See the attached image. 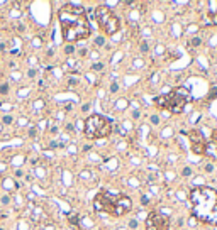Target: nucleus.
Segmentation results:
<instances>
[{
    "label": "nucleus",
    "instance_id": "obj_1",
    "mask_svg": "<svg viewBox=\"0 0 217 230\" xmlns=\"http://www.w3.org/2000/svg\"><path fill=\"white\" fill-rule=\"evenodd\" d=\"M63 37L68 42L87 39L90 36V24L85 15V9L78 4H65L58 12Z\"/></svg>",
    "mask_w": 217,
    "mask_h": 230
},
{
    "label": "nucleus",
    "instance_id": "obj_2",
    "mask_svg": "<svg viewBox=\"0 0 217 230\" xmlns=\"http://www.w3.org/2000/svg\"><path fill=\"white\" fill-rule=\"evenodd\" d=\"M190 201L193 205V216L209 225H217V191L209 186L192 189Z\"/></svg>",
    "mask_w": 217,
    "mask_h": 230
},
{
    "label": "nucleus",
    "instance_id": "obj_3",
    "mask_svg": "<svg viewBox=\"0 0 217 230\" xmlns=\"http://www.w3.org/2000/svg\"><path fill=\"white\" fill-rule=\"evenodd\" d=\"M114 130L112 122L108 117L102 114H92L87 117L85 120V135L88 139H102L110 135V132Z\"/></svg>",
    "mask_w": 217,
    "mask_h": 230
},
{
    "label": "nucleus",
    "instance_id": "obj_4",
    "mask_svg": "<svg viewBox=\"0 0 217 230\" xmlns=\"http://www.w3.org/2000/svg\"><path fill=\"white\" fill-rule=\"evenodd\" d=\"M119 198H121V195H117L114 191H108V189H103L93 198V206L97 211H105L108 215H114Z\"/></svg>",
    "mask_w": 217,
    "mask_h": 230
},
{
    "label": "nucleus",
    "instance_id": "obj_5",
    "mask_svg": "<svg viewBox=\"0 0 217 230\" xmlns=\"http://www.w3.org/2000/svg\"><path fill=\"white\" fill-rule=\"evenodd\" d=\"M170 220L161 211H151L146 220V230H168Z\"/></svg>",
    "mask_w": 217,
    "mask_h": 230
},
{
    "label": "nucleus",
    "instance_id": "obj_6",
    "mask_svg": "<svg viewBox=\"0 0 217 230\" xmlns=\"http://www.w3.org/2000/svg\"><path fill=\"white\" fill-rule=\"evenodd\" d=\"M188 137H190V146H192V151L195 152L197 156H202L205 152V139L200 130H192L188 132Z\"/></svg>",
    "mask_w": 217,
    "mask_h": 230
},
{
    "label": "nucleus",
    "instance_id": "obj_7",
    "mask_svg": "<svg viewBox=\"0 0 217 230\" xmlns=\"http://www.w3.org/2000/svg\"><path fill=\"white\" fill-rule=\"evenodd\" d=\"M131 208H132V201H131V198H129V196L121 195L119 201H117V206H115L114 216H122V215H126L127 211H131Z\"/></svg>",
    "mask_w": 217,
    "mask_h": 230
},
{
    "label": "nucleus",
    "instance_id": "obj_8",
    "mask_svg": "<svg viewBox=\"0 0 217 230\" xmlns=\"http://www.w3.org/2000/svg\"><path fill=\"white\" fill-rule=\"evenodd\" d=\"M119 27H121V20L117 19L115 15H112V17L107 20V24L102 27V31H103V34H107V36H112V34H115L119 31Z\"/></svg>",
    "mask_w": 217,
    "mask_h": 230
},
{
    "label": "nucleus",
    "instance_id": "obj_9",
    "mask_svg": "<svg viewBox=\"0 0 217 230\" xmlns=\"http://www.w3.org/2000/svg\"><path fill=\"white\" fill-rule=\"evenodd\" d=\"M154 103L158 108H161V110H170V95L165 93V95H160V96H156L154 98Z\"/></svg>",
    "mask_w": 217,
    "mask_h": 230
},
{
    "label": "nucleus",
    "instance_id": "obj_10",
    "mask_svg": "<svg viewBox=\"0 0 217 230\" xmlns=\"http://www.w3.org/2000/svg\"><path fill=\"white\" fill-rule=\"evenodd\" d=\"M203 154L217 159V142L214 141V139H210L209 142H205V152H203Z\"/></svg>",
    "mask_w": 217,
    "mask_h": 230
},
{
    "label": "nucleus",
    "instance_id": "obj_11",
    "mask_svg": "<svg viewBox=\"0 0 217 230\" xmlns=\"http://www.w3.org/2000/svg\"><path fill=\"white\" fill-rule=\"evenodd\" d=\"M68 220H70L71 225H80V216H78V213H70V215H68Z\"/></svg>",
    "mask_w": 217,
    "mask_h": 230
},
{
    "label": "nucleus",
    "instance_id": "obj_12",
    "mask_svg": "<svg viewBox=\"0 0 217 230\" xmlns=\"http://www.w3.org/2000/svg\"><path fill=\"white\" fill-rule=\"evenodd\" d=\"M4 186H5V188H17V184H14L12 183V179H4Z\"/></svg>",
    "mask_w": 217,
    "mask_h": 230
},
{
    "label": "nucleus",
    "instance_id": "obj_13",
    "mask_svg": "<svg viewBox=\"0 0 217 230\" xmlns=\"http://www.w3.org/2000/svg\"><path fill=\"white\" fill-rule=\"evenodd\" d=\"M209 20H210V24H214V26H217V12H212L209 15Z\"/></svg>",
    "mask_w": 217,
    "mask_h": 230
},
{
    "label": "nucleus",
    "instance_id": "obj_14",
    "mask_svg": "<svg viewBox=\"0 0 217 230\" xmlns=\"http://www.w3.org/2000/svg\"><path fill=\"white\" fill-rule=\"evenodd\" d=\"M2 122H4V124H7V125H10V124H12V122H14L12 115H5V117L2 119Z\"/></svg>",
    "mask_w": 217,
    "mask_h": 230
},
{
    "label": "nucleus",
    "instance_id": "obj_15",
    "mask_svg": "<svg viewBox=\"0 0 217 230\" xmlns=\"http://www.w3.org/2000/svg\"><path fill=\"white\" fill-rule=\"evenodd\" d=\"M0 93H2V95L9 93V85H5V83H4V85H0Z\"/></svg>",
    "mask_w": 217,
    "mask_h": 230
},
{
    "label": "nucleus",
    "instance_id": "obj_16",
    "mask_svg": "<svg viewBox=\"0 0 217 230\" xmlns=\"http://www.w3.org/2000/svg\"><path fill=\"white\" fill-rule=\"evenodd\" d=\"M95 44H97V46H103V44H105L103 36H102V37H97V39H95Z\"/></svg>",
    "mask_w": 217,
    "mask_h": 230
},
{
    "label": "nucleus",
    "instance_id": "obj_17",
    "mask_svg": "<svg viewBox=\"0 0 217 230\" xmlns=\"http://www.w3.org/2000/svg\"><path fill=\"white\" fill-rule=\"evenodd\" d=\"M65 51H66V54H73L75 53V47L71 46V44H68V46L65 47Z\"/></svg>",
    "mask_w": 217,
    "mask_h": 230
},
{
    "label": "nucleus",
    "instance_id": "obj_18",
    "mask_svg": "<svg viewBox=\"0 0 217 230\" xmlns=\"http://www.w3.org/2000/svg\"><path fill=\"white\" fill-rule=\"evenodd\" d=\"M192 44H193V46H200V44H202V39H200V37H193V39H192Z\"/></svg>",
    "mask_w": 217,
    "mask_h": 230
},
{
    "label": "nucleus",
    "instance_id": "obj_19",
    "mask_svg": "<svg viewBox=\"0 0 217 230\" xmlns=\"http://www.w3.org/2000/svg\"><path fill=\"white\" fill-rule=\"evenodd\" d=\"M92 68H93L95 71H100V69H103V64H102V63H95Z\"/></svg>",
    "mask_w": 217,
    "mask_h": 230
},
{
    "label": "nucleus",
    "instance_id": "obj_20",
    "mask_svg": "<svg viewBox=\"0 0 217 230\" xmlns=\"http://www.w3.org/2000/svg\"><path fill=\"white\" fill-rule=\"evenodd\" d=\"M182 174H183V176H190V174H192V169H190L188 166H187V168H183Z\"/></svg>",
    "mask_w": 217,
    "mask_h": 230
},
{
    "label": "nucleus",
    "instance_id": "obj_21",
    "mask_svg": "<svg viewBox=\"0 0 217 230\" xmlns=\"http://www.w3.org/2000/svg\"><path fill=\"white\" fill-rule=\"evenodd\" d=\"M141 51H142V53H148V51H149V49H148V42H146V41L141 42Z\"/></svg>",
    "mask_w": 217,
    "mask_h": 230
},
{
    "label": "nucleus",
    "instance_id": "obj_22",
    "mask_svg": "<svg viewBox=\"0 0 217 230\" xmlns=\"http://www.w3.org/2000/svg\"><path fill=\"white\" fill-rule=\"evenodd\" d=\"M36 134H37V129H36V127L29 129V135H31V137H36Z\"/></svg>",
    "mask_w": 217,
    "mask_h": 230
},
{
    "label": "nucleus",
    "instance_id": "obj_23",
    "mask_svg": "<svg viewBox=\"0 0 217 230\" xmlns=\"http://www.w3.org/2000/svg\"><path fill=\"white\" fill-rule=\"evenodd\" d=\"M2 203H4V205H9V203H10V196H9V195L2 196Z\"/></svg>",
    "mask_w": 217,
    "mask_h": 230
},
{
    "label": "nucleus",
    "instance_id": "obj_24",
    "mask_svg": "<svg viewBox=\"0 0 217 230\" xmlns=\"http://www.w3.org/2000/svg\"><path fill=\"white\" fill-rule=\"evenodd\" d=\"M141 203H142V205H148V203H149V198H148L146 195H142V196H141Z\"/></svg>",
    "mask_w": 217,
    "mask_h": 230
},
{
    "label": "nucleus",
    "instance_id": "obj_25",
    "mask_svg": "<svg viewBox=\"0 0 217 230\" xmlns=\"http://www.w3.org/2000/svg\"><path fill=\"white\" fill-rule=\"evenodd\" d=\"M151 122L158 125V124H160V117H158V115H153V117H151Z\"/></svg>",
    "mask_w": 217,
    "mask_h": 230
},
{
    "label": "nucleus",
    "instance_id": "obj_26",
    "mask_svg": "<svg viewBox=\"0 0 217 230\" xmlns=\"http://www.w3.org/2000/svg\"><path fill=\"white\" fill-rule=\"evenodd\" d=\"M117 90H119V85H117V83H112V86H110V91H112V93H115Z\"/></svg>",
    "mask_w": 217,
    "mask_h": 230
},
{
    "label": "nucleus",
    "instance_id": "obj_27",
    "mask_svg": "<svg viewBox=\"0 0 217 230\" xmlns=\"http://www.w3.org/2000/svg\"><path fill=\"white\" fill-rule=\"evenodd\" d=\"M217 96V88H212V93H209V98H216Z\"/></svg>",
    "mask_w": 217,
    "mask_h": 230
},
{
    "label": "nucleus",
    "instance_id": "obj_28",
    "mask_svg": "<svg viewBox=\"0 0 217 230\" xmlns=\"http://www.w3.org/2000/svg\"><path fill=\"white\" fill-rule=\"evenodd\" d=\"M205 171H207V173H212V171H214V164H207V166H205Z\"/></svg>",
    "mask_w": 217,
    "mask_h": 230
},
{
    "label": "nucleus",
    "instance_id": "obj_29",
    "mask_svg": "<svg viewBox=\"0 0 217 230\" xmlns=\"http://www.w3.org/2000/svg\"><path fill=\"white\" fill-rule=\"evenodd\" d=\"M129 227H131V229H136V227H137V222H136V220H131V222H129Z\"/></svg>",
    "mask_w": 217,
    "mask_h": 230
},
{
    "label": "nucleus",
    "instance_id": "obj_30",
    "mask_svg": "<svg viewBox=\"0 0 217 230\" xmlns=\"http://www.w3.org/2000/svg\"><path fill=\"white\" fill-rule=\"evenodd\" d=\"M66 130H68V132H73V125H71V124H68V125H66Z\"/></svg>",
    "mask_w": 217,
    "mask_h": 230
},
{
    "label": "nucleus",
    "instance_id": "obj_31",
    "mask_svg": "<svg viewBox=\"0 0 217 230\" xmlns=\"http://www.w3.org/2000/svg\"><path fill=\"white\" fill-rule=\"evenodd\" d=\"M214 141L217 142V130H216V132H214Z\"/></svg>",
    "mask_w": 217,
    "mask_h": 230
}]
</instances>
